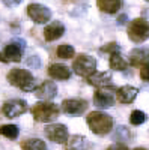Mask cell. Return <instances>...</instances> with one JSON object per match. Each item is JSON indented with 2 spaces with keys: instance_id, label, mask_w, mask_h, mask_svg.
Instances as JSON below:
<instances>
[{
  "instance_id": "obj_14",
  "label": "cell",
  "mask_w": 149,
  "mask_h": 150,
  "mask_svg": "<svg viewBox=\"0 0 149 150\" xmlns=\"http://www.w3.org/2000/svg\"><path fill=\"white\" fill-rule=\"evenodd\" d=\"M139 95V89L134 86H122L116 89V98L120 104H131L135 101V98Z\"/></svg>"
},
{
  "instance_id": "obj_20",
  "label": "cell",
  "mask_w": 149,
  "mask_h": 150,
  "mask_svg": "<svg viewBox=\"0 0 149 150\" xmlns=\"http://www.w3.org/2000/svg\"><path fill=\"white\" fill-rule=\"evenodd\" d=\"M68 140H69V141H66L68 146H69L68 150H86L89 147L88 138L83 137V135H72L71 138H68Z\"/></svg>"
},
{
  "instance_id": "obj_17",
  "label": "cell",
  "mask_w": 149,
  "mask_h": 150,
  "mask_svg": "<svg viewBox=\"0 0 149 150\" xmlns=\"http://www.w3.org/2000/svg\"><path fill=\"white\" fill-rule=\"evenodd\" d=\"M148 63V50L146 48H134L130 53V63L131 66H142Z\"/></svg>"
},
{
  "instance_id": "obj_18",
  "label": "cell",
  "mask_w": 149,
  "mask_h": 150,
  "mask_svg": "<svg viewBox=\"0 0 149 150\" xmlns=\"http://www.w3.org/2000/svg\"><path fill=\"white\" fill-rule=\"evenodd\" d=\"M96 6L106 14H116L122 6V0H96Z\"/></svg>"
},
{
  "instance_id": "obj_28",
  "label": "cell",
  "mask_w": 149,
  "mask_h": 150,
  "mask_svg": "<svg viewBox=\"0 0 149 150\" xmlns=\"http://www.w3.org/2000/svg\"><path fill=\"white\" fill-rule=\"evenodd\" d=\"M120 135H125L127 138L130 137V132H128V129H127L125 126H119V128H118V132H116V135H115V138L119 140V137H120Z\"/></svg>"
},
{
  "instance_id": "obj_31",
  "label": "cell",
  "mask_w": 149,
  "mask_h": 150,
  "mask_svg": "<svg viewBox=\"0 0 149 150\" xmlns=\"http://www.w3.org/2000/svg\"><path fill=\"white\" fill-rule=\"evenodd\" d=\"M127 15L125 14H122V15H119V18H118V24H119V26H122V24H125L127 23Z\"/></svg>"
},
{
  "instance_id": "obj_1",
  "label": "cell",
  "mask_w": 149,
  "mask_h": 150,
  "mask_svg": "<svg viewBox=\"0 0 149 150\" xmlns=\"http://www.w3.org/2000/svg\"><path fill=\"white\" fill-rule=\"evenodd\" d=\"M86 123H88L89 129L95 135H107L113 129V117L107 112L103 111H92L86 117Z\"/></svg>"
},
{
  "instance_id": "obj_32",
  "label": "cell",
  "mask_w": 149,
  "mask_h": 150,
  "mask_svg": "<svg viewBox=\"0 0 149 150\" xmlns=\"http://www.w3.org/2000/svg\"><path fill=\"white\" fill-rule=\"evenodd\" d=\"M0 62H2V63H8V60L3 57V54H2V53H0Z\"/></svg>"
},
{
  "instance_id": "obj_16",
  "label": "cell",
  "mask_w": 149,
  "mask_h": 150,
  "mask_svg": "<svg viewBox=\"0 0 149 150\" xmlns=\"http://www.w3.org/2000/svg\"><path fill=\"white\" fill-rule=\"evenodd\" d=\"M48 75L53 80H62V81L69 80L71 78V69L66 65L53 63V65H50V68H48Z\"/></svg>"
},
{
  "instance_id": "obj_33",
  "label": "cell",
  "mask_w": 149,
  "mask_h": 150,
  "mask_svg": "<svg viewBox=\"0 0 149 150\" xmlns=\"http://www.w3.org/2000/svg\"><path fill=\"white\" fill-rule=\"evenodd\" d=\"M134 150H148V149H145V147H135Z\"/></svg>"
},
{
  "instance_id": "obj_12",
  "label": "cell",
  "mask_w": 149,
  "mask_h": 150,
  "mask_svg": "<svg viewBox=\"0 0 149 150\" xmlns=\"http://www.w3.org/2000/svg\"><path fill=\"white\" fill-rule=\"evenodd\" d=\"M36 98L42 99V101H47L50 102L53 98H56L57 95V86L53 83V81H44L39 87H36V89L33 90Z\"/></svg>"
},
{
  "instance_id": "obj_25",
  "label": "cell",
  "mask_w": 149,
  "mask_h": 150,
  "mask_svg": "<svg viewBox=\"0 0 149 150\" xmlns=\"http://www.w3.org/2000/svg\"><path fill=\"white\" fill-rule=\"evenodd\" d=\"M120 50V47H119V44H116V42H110V44H107V45H104L103 48H101V51H106V53H118Z\"/></svg>"
},
{
  "instance_id": "obj_26",
  "label": "cell",
  "mask_w": 149,
  "mask_h": 150,
  "mask_svg": "<svg viewBox=\"0 0 149 150\" xmlns=\"http://www.w3.org/2000/svg\"><path fill=\"white\" fill-rule=\"evenodd\" d=\"M27 66H30L33 69H39L41 68V59L38 56H30L27 59Z\"/></svg>"
},
{
  "instance_id": "obj_2",
  "label": "cell",
  "mask_w": 149,
  "mask_h": 150,
  "mask_svg": "<svg viewBox=\"0 0 149 150\" xmlns=\"http://www.w3.org/2000/svg\"><path fill=\"white\" fill-rule=\"evenodd\" d=\"M6 78L9 81V84H12L17 89H21L24 92H33L36 89V83H35V77L33 74L27 69H21V68H12Z\"/></svg>"
},
{
  "instance_id": "obj_30",
  "label": "cell",
  "mask_w": 149,
  "mask_h": 150,
  "mask_svg": "<svg viewBox=\"0 0 149 150\" xmlns=\"http://www.w3.org/2000/svg\"><path fill=\"white\" fill-rule=\"evenodd\" d=\"M107 150H128V147L125 144H120V143H116V144H111L107 147Z\"/></svg>"
},
{
  "instance_id": "obj_24",
  "label": "cell",
  "mask_w": 149,
  "mask_h": 150,
  "mask_svg": "<svg viewBox=\"0 0 149 150\" xmlns=\"http://www.w3.org/2000/svg\"><path fill=\"white\" fill-rule=\"evenodd\" d=\"M145 120H146V114L140 110H134L130 114V123L134 125V126H140L142 123H145Z\"/></svg>"
},
{
  "instance_id": "obj_11",
  "label": "cell",
  "mask_w": 149,
  "mask_h": 150,
  "mask_svg": "<svg viewBox=\"0 0 149 150\" xmlns=\"http://www.w3.org/2000/svg\"><path fill=\"white\" fill-rule=\"evenodd\" d=\"M88 101H84L81 98H69V99H65L62 102V111L65 114H69V116H78V114H83V112L88 110Z\"/></svg>"
},
{
  "instance_id": "obj_5",
  "label": "cell",
  "mask_w": 149,
  "mask_h": 150,
  "mask_svg": "<svg viewBox=\"0 0 149 150\" xmlns=\"http://www.w3.org/2000/svg\"><path fill=\"white\" fill-rule=\"evenodd\" d=\"M116 104V87L107 86L96 89L93 95V105L98 108H110Z\"/></svg>"
},
{
  "instance_id": "obj_13",
  "label": "cell",
  "mask_w": 149,
  "mask_h": 150,
  "mask_svg": "<svg viewBox=\"0 0 149 150\" xmlns=\"http://www.w3.org/2000/svg\"><path fill=\"white\" fill-rule=\"evenodd\" d=\"M65 33V26L62 24L60 21H53L45 26L44 29V39L47 42H53V41H57L60 39Z\"/></svg>"
},
{
  "instance_id": "obj_22",
  "label": "cell",
  "mask_w": 149,
  "mask_h": 150,
  "mask_svg": "<svg viewBox=\"0 0 149 150\" xmlns=\"http://www.w3.org/2000/svg\"><path fill=\"white\" fill-rule=\"evenodd\" d=\"M0 135L9 140H17L20 135V129L17 125H3V126H0Z\"/></svg>"
},
{
  "instance_id": "obj_7",
  "label": "cell",
  "mask_w": 149,
  "mask_h": 150,
  "mask_svg": "<svg viewBox=\"0 0 149 150\" xmlns=\"http://www.w3.org/2000/svg\"><path fill=\"white\" fill-rule=\"evenodd\" d=\"M44 134L50 141H53L56 144H65L69 138L68 128L62 123H50V125H47L45 129H44Z\"/></svg>"
},
{
  "instance_id": "obj_19",
  "label": "cell",
  "mask_w": 149,
  "mask_h": 150,
  "mask_svg": "<svg viewBox=\"0 0 149 150\" xmlns=\"http://www.w3.org/2000/svg\"><path fill=\"white\" fill-rule=\"evenodd\" d=\"M110 68L113 71H125L128 68V62L122 57V54L118 51V53H111L110 54Z\"/></svg>"
},
{
  "instance_id": "obj_10",
  "label": "cell",
  "mask_w": 149,
  "mask_h": 150,
  "mask_svg": "<svg viewBox=\"0 0 149 150\" xmlns=\"http://www.w3.org/2000/svg\"><path fill=\"white\" fill-rule=\"evenodd\" d=\"M24 48H26V42L23 39H17L14 42H9L5 50H3V57L8 62H21L24 56Z\"/></svg>"
},
{
  "instance_id": "obj_4",
  "label": "cell",
  "mask_w": 149,
  "mask_h": 150,
  "mask_svg": "<svg viewBox=\"0 0 149 150\" xmlns=\"http://www.w3.org/2000/svg\"><path fill=\"white\" fill-rule=\"evenodd\" d=\"M72 69L78 77L88 78L96 71V60L89 54H80L72 63Z\"/></svg>"
},
{
  "instance_id": "obj_23",
  "label": "cell",
  "mask_w": 149,
  "mask_h": 150,
  "mask_svg": "<svg viewBox=\"0 0 149 150\" xmlns=\"http://www.w3.org/2000/svg\"><path fill=\"white\" fill-rule=\"evenodd\" d=\"M56 53H57V57H60V59H71L76 54V50H74V47L69 45V44H62V45L57 47Z\"/></svg>"
},
{
  "instance_id": "obj_8",
  "label": "cell",
  "mask_w": 149,
  "mask_h": 150,
  "mask_svg": "<svg viewBox=\"0 0 149 150\" xmlns=\"http://www.w3.org/2000/svg\"><path fill=\"white\" fill-rule=\"evenodd\" d=\"M27 17L35 24H47L51 20V11L41 3H30L27 6Z\"/></svg>"
},
{
  "instance_id": "obj_6",
  "label": "cell",
  "mask_w": 149,
  "mask_h": 150,
  "mask_svg": "<svg viewBox=\"0 0 149 150\" xmlns=\"http://www.w3.org/2000/svg\"><path fill=\"white\" fill-rule=\"evenodd\" d=\"M149 26L145 18H135L128 26V38L134 44H142L148 39Z\"/></svg>"
},
{
  "instance_id": "obj_21",
  "label": "cell",
  "mask_w": 149,
  "mask_h": 150,
  "mask_svg": "<svg viewBox=\"0 0 149 150\" xmlns=\"http://www.w3.org/2000/svg\"><path fill=\"white\" fill-rule=\"evenodd\" d=\"M21 149L23 150H47V144L41 138H29L21 143Z\"/></svg>"
},
{
  "instance_id": "obj_27",
  "label": "cell",
  "mask_w": 149,
  "mask_h": 150,
  "mask_svg": "<svg viewBox=\"0 0 149 150\" xmlns=\"http://www.w3.org/2000/svg\"><path fill=\"white\" fill-rule=\"evenodd\" d=\"M21 2H23V0H2V3H3L6 8H15V6H18Z\"/></svg>"
},
{
  "instance_id": "obj_3",
  "label": "cell",
  "mask_w": 149,
  "mask_h": 150,
  "mask_svg": "<svg viewBox=\"0 0 149 150\" xmlns=\"http://www.w3.org/2000/svg\"><path fill=\"white\" fill-rule=\"evenodd\" d=\"M30 112L36 122L39 123H50L59 117V107L53 102H47V101H39L33 104V107L30 108Z\"/></svg>"
},
{
  "instance_id": "obj_15",
  "label": "cell",
  "mask_w": 149,
  "mask_h": 150,
  "mask_svg": "<svg viewBox=\"0 0 149 150\" xmlns=\"http://www.w3.org/2000/svg\"><path fill=\"white\" fill-rule=\"evenodd\" d=\"M86 80H88V83L91 86H95L98 89L99 87H107V86H111V74L106 72V71H103V72L95 71L91 77H88Z\"/></svg>"
},
{
  "instance_id": "obj_9",
  "label": "cell",
  "mask_w": 149,
  "mask_h": 150,
  "mask_svg": "<svg viewBox=\"0 0 149 150\" xmlns=\"http://www.w3.org/2000/svg\"><path fill=\"white\" fill-rule=\"evenodd\" d=\"M27 111V102L24 99H11L6 101L2 107V112L9 117V119H15Z\"/></svg>"
},
{
  "instance_id": "obj_29",
  "label": "cell",
  "mask_w": 149,
  "mask_h": 150,
  "mask_svg": "<svg viewBox=\"0 0 149 150\" xmlns=\"http://www.w3.org/2000/svg\"><path fill=\"white\" fill-rule=\"evenodd\" d=\"M140 77H142L143 81H148L149 80V77H148V63H145V65L140 66Z\"/></svg>"
}]
</instances>
